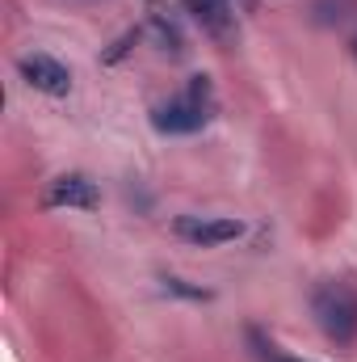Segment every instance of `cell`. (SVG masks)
Segmentation results:
<instances>
[{
  "instance_id": "1",
  "label": "cell",
  "mask_w": 357,
  "mask_h": 362,
  "mask_svg": "<svg viewBox=\"0 0 357 362\" xmlns=\"http://www.w3.org/2000/svg\"><path fill=\"white\" fill-rule=\"evenodd\" d=\"M311 312L320 333L332 346H353L357 341V286L349 278H324L311 291Z\"/></svg>"
},
{
  "instance_id": "2",
  "label": "cell",
  "mask_w": 357,
  "mask_h": 362,
  "mask_svg": "<svg viewBox=\"0 0 357 362\" xmlns=\"http://www.w3.org/2000/svg\"><path fill=\"white\" fill-rule=\"evenodd\" d=\"M210 118H214V93H210L206 76H193L189 89L181 93V97H173V101H164V105L152 110V127L160 135H193Z\"/></svg>"
},
{
  "instance_id": "3",
  "label": "cell",
  "mask_w": 357,
  "mask_h": 362,
  "mask_svg": "<svg viewBox=\"0 0 357 362\" xmlns=\"http://www.w3.org/2000/svg\"><path fill=\"white\" fill-rule=\"evenodd\" d=\"M173 232H177L181 240H189V245H227V240H236V236H244V223L240 219H223V215H181L177 223H173Z\"/></svg>"
},
{
  "instance_id": "4",
  "label": "cell",
  "mask_w": 357,
  "mask_h": 362,
  "mask_svg": "<svg viewBox=\"0 0 357 362\" xmlns=\"http://www.w3.org/2000/svg\"><path fill=\"white\" fill-rule=\"evenodd\" d=\"M17 72L25 76L30 89L51 93V97H63V93L72 89V72L59 59H51V55H21L17 59Z\"/></svg>"
},
{
  "instance_id": "5",
  "label": "cell",
  "mask_w": 357,
  "mask_h": 362,
  "mask_svg": "<svg viewBox=\"0 0 357 362\" xmlns=\"http://www.w3.org/2000/svg\"><path fill=\"white\" fill-rule=\"evenodd\" d=\"M97 202H101V189L85 173H63V177L51 181V189H47V206H80V211H92Z\"/></svg>"
},
{
  "instance_id": "6",
  "label": "cell",
  "mask_w": 357,
  "mask_h": 362,
  "mask_svg": "<svg viewBox=\"0 0 357 362\" xmlns=\"http://www.w3.org/2000/svg\"><path fill=\"white\" fill-rule=\"evenodd\" d=\"M189 8H193V17H198L210 34H227V30H231V17H227L223 0H189Z\"/></svg>"
},
{
  "instance_id": "7",
  "label": "cell",
  "mask_w": 357,
  "mask_h": 362,
  "mask_svg": "<svg viewBox=\"0 0 357 362\" xmlns=\"http://www.w3.org/2000/svg\"><path fill=\"white\" fill-rule=\"evenodd\" d=\"M152 34H156V42H160V51H181V34L173 21H164L160 13L152 17Z\"/></svg>"
},
{
  "instance_id": "8",
  "label": "cell",
  "mask_w": 357,
  "mask_h": 362,
  "mask_svg": "<svg viewBox=\"0 0 357 362\" xmlns=\"http://www.w3.org/2000/svg\"><path fill=\"white\" fill-rule=\"evenodd\" d=\"M253 341H257V354H261V362H303V358H290V354H282L273 341H261L257 333H253Z\"/></svg>"
},
{
  "instance_id": "9",
  "label": "cell",
  "mask_w": 357,
  "mask_h": 362,
  "mask_svg": "<svg viewBox=\"0 0 357 362\" xmlns=\"http://www.w3.org/2000/svg\"><path fill=\"white\" fill-rule=\"evenodd\" d=\"M353 55H357V38H353Z\"/></svg>"
}]
</instances>
